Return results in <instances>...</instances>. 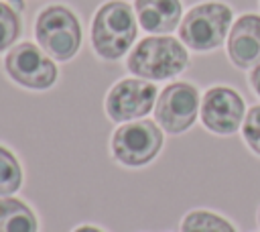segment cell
Listing matches in <instances>:
<instances>
[{"label": "cell", "mask_w": 260, "mask_h": 232, "mask_svg": "<svg viewBox=\"0 0 260 232\" xmlns=\"http://www.w3.org/2000/svg\"><path fill=\"white\" fill-rule=\"evenodd\" d=\"M242 136L248 149L260 157V104L248 108L242 122Z\"/></svg>", "instance_id": "obj_16"}, {"label": "cell", "mask_w": 260, "mask_h": 232, "mask_svg": "<svg viewBox=\"0 0 260 232\" xmlns=\"http://www.w3.org/2000/svg\"><path fill=\"white\" fill-rule=\"evenodd\" d=\"M181 232H236L234 224L209 210H193L181 222Z\"/></svg>", "instance_id": "obj_13"}, {"label": "cell", "mask_w": 260, "mask_h": 232, "mask_svg": "<svg viewBox=\"0 0 260 232\" xmlns=\"http://www.w3.org/2000/svg\"><path fill=\"white\" fill-rule=\"evenodd\" d=\"M0 232H37L32 210L14 197H0Z\"/></svg>", "instance_id": "obj_12"}, {"label": "cell", "mask_w": 260, "mask_h": 232, "mask_svg": "<svg viewBox=\"0 0 260 232\" xmlns=\"http://www.w3.org/2000/svg\"><path fill=\"white\" fill-rule=\"evenodd\" d=\"M248 83H250L252 92L260 98V63L250 69V73H248Z\"/></svg>", "instance_id": "obj_17"}, {"label": "cell", "mask_w": 260, "mask_h": 232, "mask_svg": "<svg viewBox=\"0 0 260 232\" xmlns=\"http://www.w3.org/2000/svg\"><path fill=\"white\" fill-rule=\"evenodd\" d=\"M138 33L134 12L130 4L122 0H110L100 6L91 22V45L104 59L122 57L134 43Z\"/></svg>", "instance_id": "obj_2"}, {"label": "cell", "mask_w": 260, "mask_h": 232, "mask_svg": "<svg viewBox=\"0 0 260 232\" xmlns=\"http://www.w3.org/2000/svg\"><path fill=\"white\" fill-rule=\"evenodd\" d=\"M228 57L238 69H252L260 63V14L238 16L228 35Z\"/></svg>", "instance_id": "obj_10"}, {"label": "cell", "mask_w": 260, "mask_h": 232, "mask_svg": "<svg viewBox=\"0 0 260 232\" xmlns=\"http://www.w3.org/2000/svg\"><path fill=\"white\" fill-rule=\"evenodd\" d=\"M35 35L41 49L57 61L71 59L81 43V26L77 16L59 4L41 10L37 16Z\"/></svg>", "instance_id": "obj_4"}, {"label": "cell", "mask_w": 260, "mask_h": 232, "mask_svg": "<svg viewBox=\"0 0 260 232\" xmlns=\"http://www.w3.org/2000/svg\"><path fill=\"white\" fill-rule=\"evenodd\" d=\"M234 12L223 2H201L193 6L179 24L181 41L193 51L217 49L230 35Z\"/></svg>", "instance_id": "obj_3"}, {"label": "cell", "mask_w": 260, "mask_h": 232, "mask_svg": "<svg viewBox=\"0 0 260 232\" xmlns=\"http://www.w3.org/2000/svg\"><path fill=\"white\" fill-rule=\"evenodd\" d=\"M22 181V173H20V165L16 161V157L0 147V195H10L20 187Z\"/></svg>", "instance_id": "obj_14"}, {"label": "cell", "mask_w": 260, "mask_h": 232, "mask_svg": "<svg viewBox=\"0 0 260 232\" xmlns=\"http://www.w3.org/2000/svg\"><path fill=\"white\" fill-rule=\"evenodd\" d=\"M6 73L20 85L30 90H47L57 79V67L37 45L18 43L4 59Z\"/></svg>", "instance_id": "obj_8"}, {"label": "cell", "mask_w": 260, "mask_h": 232, "mask_svg": "<svg viewBox=\"0 0 260 232\" xmlns=\"http://www.w3.org/2000/svg\"><path fill=\"white\" fill-rule=\"evenodd\" d=\"M18 35H20L18 12L10 4L0 2V51L8 49L16 41Z\"/></svg>", "instance_id": "obj_15"}, {"label": "cell", "mask_w": 260, "mask_h": 232, "mask_svg": "<svg viewBox=\"0 0 260 232\" xmlns=\"http://www.w3.org/2000/svg\"><path fill=\"white\" fill-rule=\"evenodd\" d=\"M199 110V90L189 81H173L160 92L154 104V118L165 132L181 134L195 124Z\"/></svg>", "instance_id": "obj_5"}, {"label": "cell", "mask_w": 260, "mask_h": 232, "mask_svg": "<svg viewBox=\"0 0 260 232\" xmlns=\"http://www.w3.org/2000/svg\"><path fill=\"white\" fill-rule=\"evenodd\" d=\"M10 4H14L16 10H22V0H10Z\"/></svg>", "instance_id": "obj_19"}, {"label": "cell", "mask_w": 260, "mask_h": 232, "mask_svg": "<svg viewBox=\"0 0 260 232\" xmlns=\"http://www.w3.org/2000/svg\"><path fill=\"white\" fill-rule=\"evenodd\" d=\"M244 98L230 85H213L203 94L201 100V122L203 126L221 136H230L242 128L246 116Z\"/></svg>", "instance_id": "obj_7"}, {"label": "cell", "mask_w": 260, "mask_h": 232, "mask_svg": "<svg viewBox=\"0 0 260 232\" xmlns=\"http://www.w3.org/2000/svg\"><path fill=\"white\" fill-rule=\"evenodd\" d=\"M128 69L142 79H169L189 65V53L175 37H146L126 59Z\"/></svg>", "instance_id": "obj_1"}, {"label": "cell", "mask_w": 260, "mask_h": 232, "mask_svg": "<svg viewBox=\"0 0 260 232\" xmlns=\"http://www.w3.org/2000/svg\"><path fill=\"white\" fill-rule=\"evenodd\" d=\"M156 88L146 79H120L106 96V112L112 120L124 122L146 116L154 108Z\"/></svg>", "instance_id": "obj_9"}, {"label": "cell", "mask_w": 260, "mask_h": 232, "mask_svg": "<svg viewBox=\"0 0 260 232\" xmlns=\"http://www.w3.org/2000/svg\"><path fill=\"white\" fill-rule=\"evenodd\" d=\"M73 232H102L100 228H93V226H79L77 230H73Z\"/></svg>", "instance_id": "obj_18"}, {"label": "cell", "mask_w": 260, "mask_h": 232, "mask_svg": "<svg viewBox=\"0 0 260 232\" xmlns=\"http://www.w3.org/2000/svg\"><path fill=\"white\" fill-rule=\"evenodd\" d=\"M258 224H260V208H258Z\"/></svg>", "instance_id": "obj_20"}, {"label": "cell", "mask_w": 260, "mask_h": 232, "mask_svg": "<svg viewBox=\"0 0 260 232\" xmlns=\"http://www.w3.org/2000/svg\"><path fill=\"white\" fill-rule=\"evenodd\" d=\"M162 147V132L152 120H132L112 136L114 157L128 167L150 163Z\"/></svg>", "instance_id": "obj_6"}, {"label": "cell", "mask_w": 260, "mask_h": 232, "mask_svg": "<svg viewBox=\"0 0 260 232\" xmlns=\"http://www.w3.org/2000/svg\"><path fill=\"white\" fill-rule=\"evenodd\" d=\"M134 10L140 26L156 35L175 31L183 12L181 0H136Z\"/></svg>", "instance_id": "obj_11"}]
</instances>
